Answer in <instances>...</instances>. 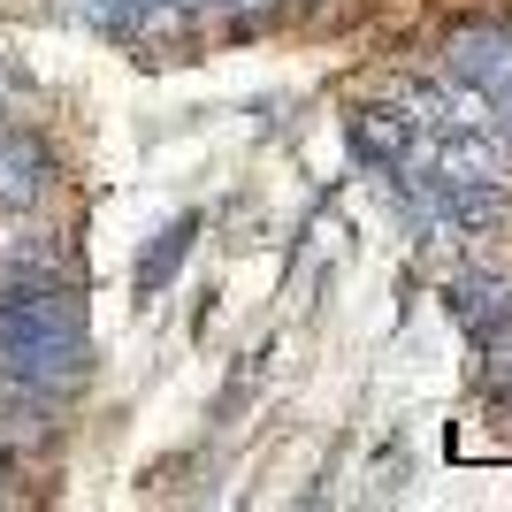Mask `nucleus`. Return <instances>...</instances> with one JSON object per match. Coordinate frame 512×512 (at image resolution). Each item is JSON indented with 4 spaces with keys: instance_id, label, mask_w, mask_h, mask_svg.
I'll return each instance as SVG.
<instances>
[{
    "instance_id": "1",
    "label": "nucleus",
    "mask_w": 512,
    "mask_h": 512,
    "mask_svg": "<svg viewBox=\"0 0 512 512\" xmlns=\"http://www.w3.org/2000/svg\"><path fill=\"white\" fill-rule=\"evenodd\" d=\"M0 383L39 398H69L92 383V321L77 283L0 276Z\"/></svg>"
},
{
    "instance_id": "2",
    "label": "nucleus",
    "mask_w": 512,
    "mask_h": 512,
    "mask_svg": "<svg viewBox=\"0 0 512 512\" xmlns=\"http://www.w3.org/2000/svg\"><path fill=\"white\" fill-rule=\"evenodd\" d=\"M344 146H352V161L375 176L406 169L413 153H421V123H413L398 100H360L352 115H344Z\"/></svg>"
},
{
    "instance_id": "3",
    "label": "nucleus",
    "mask_w": 512,
    "mask_h": 512,
    "mask_svg": "<svg viewBox=\"0 0 512 512\" xmlns=\"http://www.w3.org/2000/svg\"><path fill=\"white\" fill-rule=\"evenodd\" d=\"M62 184V161L39 130L23 123H0V214H31L46 207V192Z\"/></svg>"
},
{
    "instance_id": "4",
    "label": "nucleus",
    "mask_w": 512,
    "mask_h": 512,
    "mask_svg": "<svg viewBox=\"0 0 512 512\" xmlns=\"http://www.w3.org/2000/svg\"><path fill=\"white\" fill-rule=\"evenodd\" d=\"M444 77L482 92V100H497V92L512 85V31L505 23H459L444 39Z\"/></svg>"
},
{
    "instance_id": "5",
    "label": "nucleus",
    "mask_w": 512,
    "mask_h": 512,
    "mask_svg": "<svg viewBox=\"0 0 512 512\" xmlns=\"http://www.w3.org/2000/svg\"><path fill=\"white\" fill-rule=\"evenodd\" d=\"M444 306H451V321H459V329L482 344V337H497V329H512V276L467 268V276H451Z\"/></svg>"
},
{
    "instance_id": "6",
    "label": "nucleus",
    "mask_w": 512,
    "mask_h": 512,
    "mask_svg": "<svg viewBox=\"0 0 512 512\" xmlns=\"http://www.w3.org/2000/svg\"><path fill=\"white\" fill-rule=\"evenodd\" d=\"M199 245V214H176V222H161L146 245V260H138V299H161V283L184 268V253Z\"/></svg>"
}]
</instances>
